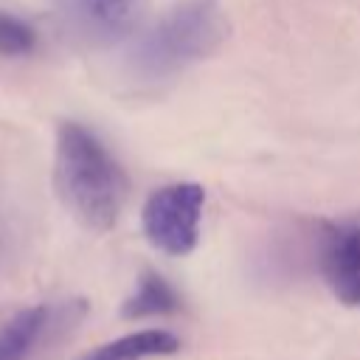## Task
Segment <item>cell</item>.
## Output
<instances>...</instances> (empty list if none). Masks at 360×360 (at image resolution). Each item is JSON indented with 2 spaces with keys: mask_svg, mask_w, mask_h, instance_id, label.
<instances>
[{
  "mask_svg": "<svg viewBox=\"0 0 360 360\" xmlns=\"http://www.w3.org/2000/svg\"><path fill=\"white\" fill-rule=\"evenodd\" d=\"M228 37L219 0H183L166 8L129 48V70L143 82L172 79L211 56Z\"/></svg>",
  "mask_w": 360,
  "mask_h": 360,
  "instance_id": "7a4b0ae2",
  "label": "cell"
},
{
  "mask_svg": "<svg viewBox=\"0 0 360 360\" xmlns=\"http://www.w3.org/2000/svg\"><path fill=\"white\" fill-rule=\"evenodd\" d=\"M51 321L53 309L48 304H34L14 312L0 326V360H28L48 335Z\"/></svg>",
  "mask_w": 360,
  "mask_h": 360,
  "instance_id": "8992f818",
  "label": "cell"
},
{
  "mask_svg": "<svg viewBox=\"0 0 360 360\" xmlns=\"http://www.w3.org/2000/svg\"><path fill=\"white\" fill-rule=\"evenodd\" d=\"M177 309H180V295L172 287V281L166 276H160L158 270H143L138 284H135V290L121 304V315L129 318V321L172 315Z\"/></svg>",
  "mask_w": 360,
  "mask_h": 360,
  "instance_id": "ba28073f",
  "label": "cell"
},
{
  "mask_svg": "<svg viewBox=\"0 0 360 360\" xmlns=\"http://www.w3.org/2000/svg\"><path fill=\"white\" fill-rule=\"evenodd\" d=\"M318 270L332 295L346 307H360V219L321 222Z\"/></svg>",
  "mask_w": 360,
  "mask_h": 360,
  "instance_id": "5b68a950",
  "label": "cell"
},
{
  "mask_svg": "<svg viewBox=\"0 0 360 360\" xmlns=\"http://www.w3.org/2000/svg\"><path fill=\"white\" fill-rule=\"evenodd\" d=\"M53 183L68 211L90 231H110L127 202V174L104 141L79 121H62L53 149Z\"/></svg>",
  "mask_w": 360,
  "mask_h": 360,
  "instance_id": "6da1fadb",
  "label": "cell"
},
{
  "mask_svg": "<svg viewBox=\"0 0 360 360\" xmlns=\"http://www.w3.org/2000/svg\"><path fill=\"white\" fill-rule=\"evenodd\" d=\"M149 0H51L59 28L82 45H112L129 37Z\"/></svg>",
  "mask_w": 360,
  "mask_h": 360,
  "instance_id": "277c9868",
  "label": "cell"
},
{
  "mask_svg": "<svg viewBox=\"0 0 360 360\" xmlns=\"http://www.w3.org/2000/svg\"><path fill=\"white\" fill-rule=\"evenodd\" d=\"M34 45H37L34 28L17 14L0 8V56H25L34 51Z\"/></svg>",
  "mask_w": 360,
  "mask_h": 360,
  "instance_id": "9c48e42d",
  "label": "cell"
},
{
  "mask_svg": "<svg viewBox=\"0 0 360 360\" xmlns=\"http://www.w3.org/2000/svg\"><path fill=\"white\" fill-rule=\"evenodd\" d=\"M177 349L180 340L169 329H138L90 349L79 360H152V357H169Z\"/></svg>",
  "mask_w": 360,
  "mask_h": 360,
  "instance_id": "52a82bcc",
  "label": "cell"
},
{
  "mask_svg": "<svg viewBox=\"0 0 360 360\" xmlns=\"http://www.w3.org/2000/svg\"><path fill=\"white\" fill-rule=\"evenodd\" d=\"M205 188L200 183H169L155 188L141 208V228L152 248L166 256H188L200 242Z\"/></svg>",
  "mask_w": 360,
  "mask_h": 360,
  "instance_id": "3957f363",
  "label": "cell"
}]
</instances>
